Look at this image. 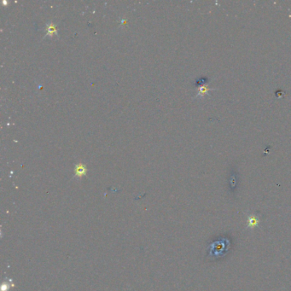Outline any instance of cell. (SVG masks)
Instances as JSON below:
<instances>
[{
  "label": "cell",
  "instance_id": "cell-3",
  "mask_svg": "<svg viewBox=\"0 0 291 291\" xmlns=\"http://www.w3.org/2000/svg\"><path fill=\"white\" fill-rule=\"evenodd\" d=\"M47 33L49 35H53L54 33H57V28L54 24H50L47 26Z\"/></svg>",
  "mask_w": 291,
  "mask_h": 291
},
{
  "label": "cell",
  "instance_id": "cell-4",
  "mask_svg": "<svg viewBox=\"0 0 291 291\" xmlns=\"http://www.w3.org/2000/svg\"><path fill=\"white\" fill-rule=\"evenodd\" d=\"M208 91V87L207 86H201L199 89V95H202L204 93H206Z\"/></svg>",
  "mask_w": 291,
  "mask_h": 291
},
{
  "label": "cell",
  "instance_id": "cell-2",
  "mask_svg": "<svg viewBox=\"0 0 291 291\" xmlns=\"http://www.w3.org/2000/svg\"><path fill=\"white\" fill-rule=\"evenodd\" d=\"M259 218L257 217H254V216H251L249 218H248V226L249 227H254L257 226L258 224H259Z\"/></svg>",
  "mask_w": 291,
  "mask_h": 291
},
{
  "label": "cell",
  "instance_id": "cell-1",
  "mask_svg": "<svg viewBox=\"0 0 291 291\" xmlns=\"http://www.w3.org/2000/svg\"><path fill=\"white\" fill-rule=\"evenodd\" d=\"M86 167L83 164H80V165H78L76 167V168H75V174L77 176H79V177L83 176V175L86 174Z\"/></svg>",
  "mask_w": 291,
  "mask_h": 291
}]
</instances>
